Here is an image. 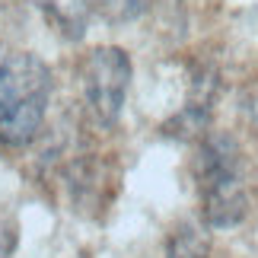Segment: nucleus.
I'll list each match as a JSON object with an SVG mask.
<instances>
[{
	"mask_svg": "<svg viewBox=\"0 0 258 258\" xmlns=\"http://www.w3.org/2000/svg\"><path fill=\"white\" fill-rule=\"evenodd\" d=\"M13 242H16L13 230H10L7 223H0V258H10V252H13Z\"/></svg>",
	"mask_w": 258,
	"mask_h": 258,
	"instance_id": "nucleus-7",
	"label": "nucleus"
},
{
	"mask_svg": "<svg viewBox=\"0 0 258 258\" xmlns=\"http://www.w3.org/2000/svg\"><path fill=\"white\" fill-rule=\"evenodd\" d=\"M48 99H51V71L42 57L19 51L0 61V144L26 147L42 131Z\"/></svg>",
	"mask_w": 258,
	"mask_h": 258,
	"instance_id": "nucleus-1",
	"label": "nucleus"
},
{
	"mask_svg": "<svg viewBox=\"0 0 258 258\" xmlns=\"http://www.w3.org/2000/svg\"><path fill=\"white\" fill-rule=\"evenodd\" d=\"M89 4H93V10L105 19V23L121 26V23L141 19L147 10L153 7V0H89Z\"/></svg>",
	"mask_w": 258,
	"mask_h": 258,
	"instance_id": "nucleus-6",
	"label": "nucleus"
},
{
	"mask_svg": "<svg viewBox=\"0 0 258 258\" xmlns=\"http://www.w3.org/2000/svg\"><path fill=\"white\" fill-rule=\"evenodd\" d=\"M42 10H45L48 23L64 38L77 42V38L86 35L89 13H93V4H89V0H42Z\"/></svg>",
	"mask_w": 258,
	"mask_h": 258,
	"instance_id": "nucleus-4",
	"label": "nucleus"
},
{
	"mask_svg": "<svg viewBox=\"0 0 258 258\" xmlns=\"http://www.w3.org/2000/svg\"><path fill=\"white\" fill-rule=\"evenodd\" d=\"M195 178L201 191V214L207 226L226 230L249 214V198L242 185V156L230 134H204L198 141Z\"/></svg>",
	"mask_w": 258,
	"mask_h": 258,
	"instance_id": "nucleus-2",
	"label": "nucleus"
},
{
	"mask_svg": "<svg viewBox=\"0 0 258 258\" xmlns=\"http://www.w3.org/2000/svg\"><path fill=\"white\" fill-rule=\"evenodd\" d=\"M83 96L99 124H115L121 118L127 86H131V57L115 45L93 48L83 61Z\"/></svg>",
	"mask_w": 258,
	"mask_h": 258,
	"instance_id": "nucleus-3",
	"label": "nucleus"
},
{
	"mask_svg": "<svg viewBox=\"0 0 258 258\" xmlns=\"http://www.w3.org/2000/svg\"><path fill=\"white\" fill-rule=\"evenodd\" d=\"M166 255L169 258H207L211 255V239H207V233L198 223H182L169 236Z\"/></svg>",
	"mask_w": 258,
	"mask_h": 258,
	"instance_id": "nucleus-5",
	"label": "nucleus"
}]
</instances>
